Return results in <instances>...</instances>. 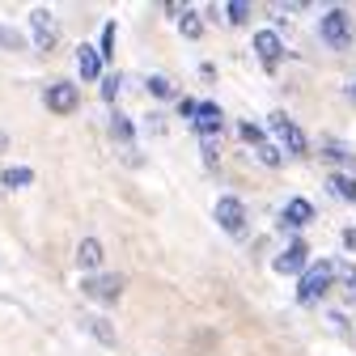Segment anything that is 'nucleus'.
Returning a JSON list of instances; mask_svg holds the SVG:
<instances>
[{
	"label": "nucleus",
	"instance_id": "f257e3e1",
	"mask_svg": "<svg viewBox=\"0 0 356 356\" xmlns=\"http://www.w3.org/2000/svg\"><path fill=\"white\" fill-rule=\"evenodd\" d=\"M335 276H339V263L335 259H318V263H305V272H301V305H314V301H323L327 293H331V284H335Z\"/></svg>",
	"mask_w": 356,
	"mask_h": 356
},
{
	"label": "nucleus",
	"instance_id": "f03ea898",
	"mask_svg": "<svg viewBox=\"0 0 356 356\" xmlns=\"http://www.w3.org/2000/svg\"><path fill=\"white\" fill-rule=\"evenodd\" d=\"M318 34H323V42H327L331 51H343L348 42H352V17H348V9H331V13H323Z\"/></svg>",
	"mask_w": 356,
	"mask_h": 356
},
{
	"label": "nucleus",
	"instance_id": "7ed1b4c3",
	"mask_svg": "<svg viewBox=\"0 0 356 356\" xmlns=\"http://www.w3.org/2000/svg\"><path fill=\"white\" fill-rule=\"evenodd\" d=\"M81 293H85V297H94V301H102V305H115L119 293H123V276H119V272L85 276V280H81Z\"/></svg>",
	"mask_w": 356,
	"mask_h": 356
},
{
	"label": "nucleus",
	"instance_id": "20e7f679",
	"mask_svg": "<svg viewBox=\"0 0 356 356\" xmlns=\"http://www.w3.org/2000/svg\"><path fill=\"white\" fill-rule=\"evenodd\" d=\"M30 30H34V47L38 51H56L60 47V22L51 9H30Z\"/></svg>",
	"mask_w": 356,
	"mask_h": 356
},
{
	"label": "nucleus",
	"instance_id": "39448f33",
	"mask_svg": "<svg viewBox=\"0 0 356 356\" xmlns=\"http://www.w3.org/2000/svg\"><path fill=\"white\" fill-rule=\"evenodd\" d=\"M42 102H47V111H56V115H72L81 106V89L72 81H51L42 89Z\"/></svg>",
	"mask_w": 356,
	"mask_h": 356
},
{
	"label": "nucleus",
	"instance_id": "423d86ee",
	"mask_svg": "<svg viewBox=\"0 0 356 356\" xmlns=\"http://www.w3.org/2000/svg\"><path fill=\"white\" fill-rule=\"evenodd\" d=\"M216 225H220V229H229L234 238L246 234V208H242L238 195H220V200H216Z\"/></svg>",
	"mask_w": 356,
	"mask_h": 356
},
{
	"label": "nucleus",
	"instance_id": "0eeeda50",
	"mask_svg": "<svg viewBox=\"0 0 356 356\" xmlns=\"http://www.w3.org/2000/svg\"><path fill=\"white\" fill-rule=\"evenodd\" d=\"M191 127H195V136H200L204 145H212V136H220V127H225V115H220V106H216V102H200V106H195Z\"/></svg>",
	"mask_w": 356,
	"mask_h": 356
},
{
	"label": "nucleus",
	"instance_id": "6e6552de",
	"mask_svg": "<svg viewBox=\"0 0 356 356\" xmlns=\"http://www.w3.org/2000/svg\"><path fill=\"white\" fill-rule=\"evenodd\" d=\"M305 259H309V246H305L301 238H293V246L272 259V272H276V276H301V272H305Z\"/></svg>",
	"mask_w": 356,
	"mask_h": 356
},
{
	"label": "nucleus",
	"instance_id": "1a4fd4ad",
	"mask_svg": "<svg viewBox=\"0 0 356 356\" xmlns=\"http://www.w3.org/2000/svg\"><path fill=\"white\" fill-rule=\"evenodd\" d=\"M272 127L280 131V140H284V149L293 153V157H305L309 153V145H305V131L284 115V111H272Z\"/></svg>",
	"mask_w": 356,
	"mask_h": 356
},
{
	"label": "nucleus",
	"instance_id": "9d476101",
	"mask_svg": "<svg viewBox=\"0 0 356 356\" xmlns=\"http://www.w3.org/2000/svg\"><path fill=\"white\" fill-rule=\"evenodd\" d=\"M254 51H259V60H263L267 68H276L280 56H284V42H280L276 30H254Z\"/></svg>",
	"mask_w": 356,
	"mask_h": 356
},
{
	"label": "nucleus",
	"instance_id": "9b49d317",
	"mask_svg": "<svg viewBox=\"0 0 356 356\" xmlns=\"http://www.w3.org/2000/svg\"><path fill=\"white\" fill-rule=\"evenodd\" d=\"M76 68H81L85 81H98V76H102V56H98V47L81 42V47H76Z\"/></svg>",
	"mask_w": 356,
	"mask_h": 356
},
{
	"label": "nucleus",
	"instance_id": "f8f14e48",
	"mask_svg": "<svg viewBox=\"0 0 356 356\" xmlns=\"http://www.w3.org/2000/svg\"><path fill=\"white\" fill-rule=\"evenodd\" d=\"M280 220H284V225H293V229H297V225H309V220H314V204L297 195V200L284 204V216H280Z\"/></svg>",
	"mask_w": 356,
	"mask_h": 356
},
{
	"label": "nucleus",
	"instance_id": "ddd939ff",
	"mask_svg": "<svg viewBox=\"0 0 356 356\" xmlns=\"http://www.w3.org/2000/svg\"><path fill=\"white\" fill-rule=\"evenodd\" d=\"M76 263L85 267V272H94V267L102 263V242H98V238H85V242L76 246Z\"/></svg>",
	"mask_w": 356,
	"mask_h": 356
},
{
	"label": "nucleus",
	"instance_id": "4468645a",
	"mask_svg": "<svg viewBox=\"0 0 356 356\" xmlns=\"http://www.w3.org/2000/svg\"><path fill=\"white\" fill-rule=\"evenodd\" d=\"M85 331L94 335L102 348H115V343H119V335H115V327H111L106 318H85Z\"/></svg>",
	"mask_w": 356,
	"mask_h": 356
},
{
	"label": "nucleus",
	"instance_id": "2eb2a0df",
	"mask_svg": "<svg viewBox=\"0 0 356 356\" xmlns=\"http://www.w3.org/2000/svg\"><path fill=\"white\" fill-rule=\"evenodd\" d=\"M335 284H339L343 309H356V272H352V267H339V276H335Z\"/></svg>",
	"mask_w": 356,
	"mask_h": 356
},
{
	"label": "nucleus",
	"instance_id": "dca6fc26",
	"mask_svg": "<svg viewBox=\"0 0 356 356\" xmlns=\"http://www.w3.org/2000/svg\"><path fill=\"white\" fill-rule=\"evenodd\" d=\"M0 183H5V187H30L34 170L30 165H9V170H0Z\"/></svg>",
	"mask_w": 356,
	"mask_h": 356
},
{
	"label": "nucleus",
	"instance_id": "f3484780",
	"mask_svg": "<svg viewBox=\"0 0 356 356\" xmlns=\"http://www.w3.org/2000/svg\"><path fill=\"white\" fill-rule=\"evenodd\" d=\"M111 136H115V145H131V140H136V131H131V119L127 115H111Z\"/></svg>",
	"mask_w": 356,
	"mask_h": 356
},
{
	"label": "nucleus",
	"instance_id": "a211bd4d",
	"mask_svg": "<svg viewBox=\"0 0 356 356\" xmlns=\"http://www.w3.org/2000/svg\"><path fill=\"white\" fill-rule=\"evenodd\" d=\"M0 47H5V51H26L30 42H26V34H22V30H13V26L0 22Z\"/></svg>",
	"mask_w": 356,
	"mask_h": 356
},
{
	"label": "nucleus",
	"instance_id": "6ab92c4d",
	"mask_svg": "<svg viewBox=\"0 0 356 356\" xmlns=\"http://www.w3.org/2000/svg\"><path fill=\"white\" fill-rule=\"evenodd\" d=\"M178 30H183V38H200L204 34V17L191 13V9H183V13H178Z\"/></svg>",
	"mask_w": 356,
	"mask_h": 356
},
{
	"label": "nucleus",
	"instance_id": "aec40b11",
	"mask_svg": "<svg viewBox=\"0 0 356 356\" xmlns=\"http://www.w3.org/2000/svg\"><path fill=\"white\" fill-rule=\"evenodd\" d=\"M331 187H335L343 200H352V204H356V178H352V174H331Z\"/></svg>",
	"mask_w": 356,
	"mask_h": 356
},
{
	"label": "nucleus",
	"instance_id": "412c9836",
	"mask_svg": "<svg viewBox=\"0 0 356 356\" xmlns=\"http://www.w3.org/2000/svg\"><path fill=\"white\" fill-rule=\"evenodd\" d=\"M225 17H229L234 26H246V22H250V5H246V0H229V9H225Z\"/></svg>",
	"mask_w": 356,
	"mask_h": 356
},
{
	"label": "nucleus",
	"instance_id": "4be33fe9",
	"mask_svg": "<svg viewBox=\"0 0 356 356\" xmlns=\"http://www.w3.org/2000/svg\"><path fill=\"white\" fill-rule=\"evenodd\" d=\"M115 34H119V26H115V22H106V26H102V47H98V56H102V60H111V56H115Z\"/></svg>",
	"mask_w": 356,
	"mask_h": 356
},
{
	"label": "nucleus",
	"instance_id": "5701e85b",
	"mask_svg": "<svg viewBox=\"0 0 356 356\" xmlns=\"http://www.w3.org/2000/svg\"><path fill=\"white\" fill-rule=\"evenodd\" d=\"M254 157H259L267 170H276V165H280V149H272L267 140H263V145H254Z\"/></svg>",
	"mask_w": 356,
	"mask_h": 356
},
{
	"label": "nucleus",
	"instance_id": "b1692460",
	"mask_svg": "<svg viewBox=\"0 0 356 356\" xmlns=\"http://www.w3.org/2000/svg\"><path fill=\"white\" fill-rule=\"evenodd\" d=\"M145 89H149L153 98H170V94H174V85H170L165 76H149V81H145Z\"/></svg>",
	"mask_w": 356,
	"mask_h": 356
},
{
	"label": "nucleus",
	"instance_id": "393cba45",
	"mask_svg": "<svg viewBox=\"0 0 356 356\" xmlns=\"http://www.w3.org/2000/svg\"><path fill=\"white\" fill-rule=\"evenodd\" d=\"M238 131H242V140H246L250 149H254V145H263V127H259V123H250V119H242V127H238Z\"/></svg>",
	"mask_w": 356,
	"mask_h": 356
},
{
	"label": "nucleus",
	"instance_id": "a878e982",
	"mask_svg": "<svg viewBox=\"0 0 356 356\" xmlns=\"http://www.w3.org/2000/svg\"><path fill=\"white\" fill-rule=\"evenodd\" d=\"M119 85H123V76H119V72H106V76H102V98H106V102H115V98H119Z\"/></svg>",
	"mask_w": 356,
	"mask_h": 356
},
{
	"label": "nucleus",
	"instance_id": "bb28decb",
	"mask_svg": "<svg viewBox=\"0 0 356 356\" xmlns=\"http://www.w3.org/2000/svg\"><path fill=\"white\" fill-rule=\"evenodd\" d=\"M145 127H149V136H165V119H161V115H149Z\"/></svg>",
	"mask_w": 356,
	"mask_h": 356
},
{
	"label": "nucleus",
	"instance_id": "cd10ccee",
	"mask_svg": "<svg viewBox=\"0 0 356 356\" xmlns=\"http://www.w3.org/2000/svg\"><path fill=\"white\" fill-rule=\"evenodd\" d=\"M195 106H200L195 98H183V102H178V115H183V119L191 123V119H195Z\"/></svg>",
	"mask_w": 356,
	"mask_h": 356
},
{
	"label": "nucleus",
	"instance_id": "c85d7f7f",
	"mask_svg": "<svg viewBox=\"0 0 356 356\" xmlns=\"http://www.w3.org/2000/svg\"><path fill=\"white\" fill-rule=\"evenodd\" d=\"M343 246H348V250H356V225H348V229H343Z\"/></svg>",
	"mask_w": 356,
	"mask_h": 356
},
{
	"label": "nucleus",
	"instance_id": "c756f323",
	"mask_svg": "<svg viewBox=\"0 0 356 356\" xmlns=\"http://www.w3.org/2000/svg\"><path fill=\"white\" fill-rule=\"evenodd\" d=\"M200 76L204 81H216V64H200Z\"/></svg>",
	"mask_w": 356,
	"mask_h": 356
},
{
	"label": "nucleus",
	"instance_id": "7c9ffc66",
	"mask_svg": "<svg viewBox=\"0 0 356 356\" xmlns=\"http://www.w3.org/2000/svg\"><path fill=\"white\" fill-rule=\"evenodd\" d=\"M9 149V136H5V131H0V153H5Z\"/></svg>",
	"mask_w": 356,
	"mask_h": 356
},
{
	"label": "nucleus",
	"instance_id": "2f4dec72",
	"mask_svg": "<svg viewBox=\"0 0 356 356\" xmlns=\"http://www.w3.org/2000/svg\"><path fill=\"white\" fill-rule=\"evenodd\" d=\"M348 94H352V98H356V81H352V85H348Z\"/></svg>",
	"mask_w": 356,
	"mask_h": 356
},
{
	"label": "nucleus",
	"instance_id": "473e14b6",
	"mask_svg": "<svg viewBox=\"0 0 356 356\" xmlns=\"http://www.w3.org/2000/svg\"><path fill=\"white\" fill-rule=\"evenodd\" d=\"M352 335H356V327H352Z\"/></svg>",
	"mask_w": 356,
	"mask_h": 356
}]
</instances>
